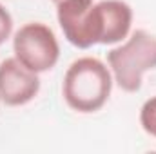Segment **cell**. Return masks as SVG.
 <instances>
[{
    "label": "cell",
    "instance_id": "obj_7",
    "mask_svg": "<svg viewBox=\"0 0 156 154\" xmlns=\"http://www.w3.org/2000/svg\"><path fill=\"white\" fill-rule=\"evenodd\" d=\"M11 31H13V18H11L9 11L0 4V45L9 38Z\"/></svg>",
    "mask_w": 156,
    "mask_h": 154
},
{
    "label": "cell",
    "instance_id": "obj_5",
    "mask_svg": "<svg viewBox=\"0 0 156 154\" xmlns=\"http://www.w3.org/2000/svg\"><path fill=\"white\" fill-rule=\"evenodd\" d=\"M40 91L38 73L29 71L16 58H5L0 64V102L9 107L29 103Z\"/></svg>",
    "mask_w": 156,
    "mask_h": 154
},
{
    "label": "cell",
    "instance_id": "obj_3",
    "mask_svg": "<svg viewBox=\"0 0 156 154\" xmlns=\"http://www.w3.org/2000/svg\"><path fill=\"white\" fill-rule=\"evenodd\" d=\"M115 82L125 93H138L142 78L156 69V37L145 29H136L125 44L107 53Z\"/></svg>",
    "mask_w": 156,
    "mask_h": 154
},
{
    "label": "cell",
    "instance_id": "obj_6",
    "mask_svg": "<svg viewBox=\"0 0 156 154\" xmlns=\"http://www.w3.org/2000/svg\"><path fill=\"white\" fill-rule=\"evenodd\" d=\"M140 123H142V129L147 134L156 138V96L149 98L142 105V109H140Z\"/></svg>",
    "mask_w": 156,
    "mask_h": 154
},
{
    "label": "cell",
    "instance_id": "obj_8",
    "mask_svg": "<svg viewBox=\"0 0 156 154\" xmlns=\"http://www.w3.org/2000/svg\"><path fill=\"white\" fill-rule=\"evenodd\" d=\"M53 2H55V4L58 5V4H64V2H69V0H53Z\"/></svg>",
    "mask_w": 156,
    "mask_h": 154
},
{
    "label": "cell",
    "instance_id": "obj_4",
    "mask_svg": "<svg viewBox=\"0 0 156 154\" xmlns=\"http://www.w3.org/2000/svg\"><path fill=\"white\" fill-rule=\"evenodd\" d=\"M15 58L33 73L53 69L60 58V45L53 29L42 22L22 26L13 38Z\"/></svg>",
    "mask_w": 156,
    "mask_h": 154
},
{
    "label": "cell",
    "instance_id": "obj_1",
    "mask_svg": "<svg viewBox=\"0 0 156 154\" xmlns=\"http://www.w3.org/2000/svg\"><path fill=\"white\" fill-rule=\"evenodd\" d=\"M56 16L64 37L78 49L118 44L133 24V9L123 0H69L56 5Z\"/></svg>",
    "mask_w": 156,
    "mask_h": 154
},
{
    "label": "cell",
    "instance_id": "obj_2",
    "mask_svg": "<svg viewBox=\"0 0 156 154\" xmlns=\"http://www.w3.org/2000/svg\"><path fill=\"white\" fill-rule=\"evenodd\" d=\"M113 78L107 65L94 56L75 60L64 76L62 94L67 105L83 114L100 111L111 96Z\"/></svg>",
    "mask_w": 156,
    "mask_h": 154
}]
</instances>
